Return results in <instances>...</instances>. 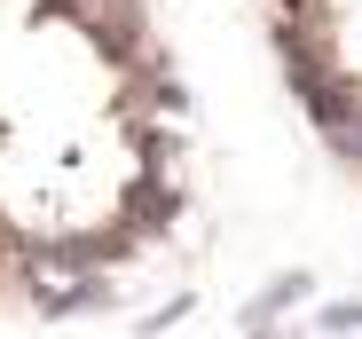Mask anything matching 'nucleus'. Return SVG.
<instances>
[{
	"label": "nucleus",
	"instance_id": "f257e3e1",
	"mask_svg": "<svg viewBox=\"0 0 362 339\" xmlns=\"http://www.w3.org/2000/svg\"><path fill=\"white\" fill-rule=\"evenodd\" d=\"M197 213V103L150 0H0V316L142 292Z\"/></svg>",
	"mask_w": 362,
	"mask_h": 339
},
{
	"label": "nucleus",
	"instance_id": "f03ea898",
	"mask_svg": "<svg viewBox=\"0 0 362 339\" xmlns=\"http://www.w3.org/2000/svg\"><path fill=\"white\" fill-rule=\"evenodd\" d=\"M260 24L308 134L362 174V0H260Z\"/></svg>",
	"mask_w": 362,
	"mask_h": 339
}]
</instances>
